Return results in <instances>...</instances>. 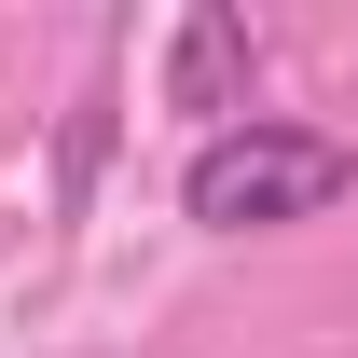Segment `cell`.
Returning <instances> with one entry per match:
<instances>
[{
  "mask_svg": "<svg viewBox=\"0 0 358 358\" xmlns=\"http://www.w3.org/2000/svg\"><path fill=\"white\" fill-rule=\"evenodd\" d=\"M248 83H262L248 14H234V0H193V14L166 28V110H193V124L221 138V124H248Z\"/></svg>",
  "mask_w": 358,
  "mask_h": 358,
  "instance_id": "7a4b0ae2",
  "label": "cell"
},
{
  "mask_svg": "<svg viewBox=\"0 0 358 358\" xmlns=\"http://www.w3.org/2000/svg\"><path fill=\"white\" fill-rule=\"evenodd\" d=\"M345 193H358V138L248 110V124L193 138V166H179V221H207V234H289V221H331Z\"/></svg>",
  "mask_w": 358,
  "mask_h": 358,
  "instance_id": "6da1fadb",
  "label": "cell"
}]
</instances>
